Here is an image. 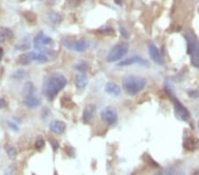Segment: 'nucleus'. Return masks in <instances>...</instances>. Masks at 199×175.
<instances>
[{
  "mask_svg": "<svg viewBox=\"0 0 199 175\" xmlns=\"http://www.w3.org/2000/svg\"><path fill=\"white\" fill-rule=\"evenodd\" d=\"M35 147L36 149H43L44 147V139H42V138L37 139L36 142H35Z\"/></svg>",
  "mask_w": 199,
  "mask_h": 175,
  "instance_id": "b1692460",
  "label": "nucleus"
},
{
  "mask_svg": "<svg viewBox=\"0 0 199 175\" xmlns=\"http://www.w3.org/2000/svg\"><path fill=\"white\" fill-rule=\"evenodd\" d=\"M146 159H147L146 161H147L148 164H150V165H152V166H154V167H159V164L155 162L151 156H148V157H147Z\"/></svg>",
  "mask_w": 199,
  "mask_h": 175,
  "instance_id": "393cba45",
  "label": "nucleus"
},
{
  "mask_svg": "<svg viewBox=\"0 0 199 175\" xmlns=\"http://www.w3.org/2000/svg\"><path fill=\"white\" fill-rule=\"evenodd\" d=\"M18 63L22 65H29L32 61V58H31V55H30V52H27V53H23L19 56V58L17 59Z\"/></svg>",
  "mask_w": 199,
  "mask_h": 175,
  "instance_id": "a211bd4d",
  "label": "nucleus"
},
{
  "mask_svg": "<svg viewBox=\"0 0 199 175\" xmlns=\"http://www.w3.org/2000/svg\"><path fill=\"white\" fill-rule=\"evenodd\" d=\"M147 80L137 75H128L122 82V87L127 95L135 96L145 88Z\"/></svg>",
  "mask_w": 199,
  "mask_h": 175,
  "instance_id": "f03ea898",
  "label": "nucleus"
},
{
  "mask_svg": "<svg viewBox=\"0 0 199 175\" xmlns=\"http://www.w3.org/2000/svg\"><path fill=\"white\" fill-rule=\"evenodd\" d=\"M158 175H185V173L180 167L169 166L159 173Z\"/></svg>",
  "mask_w": 199,
  "mask_h": 175,
  "instance_id": "2eb2a0df",
  "label": "nucleus"
},
{
  "mask_svg": "<svg viewBox=\"0 0 199 175\" xmlns=\"http://www.w3.org/2000/svg\"><path fill=\"white\" fill-rule=\"evenodd\" d=\"M197 128H198V133H199V120H198V122H197Z\"/></svg>",
  "mask_w": 199,
  "mask_h": 175,
  "instance_id": "72a5a7b5",
  "label": "nucleus"
},
{
  "mask_svg": "<svg viewBox=\"0 0 199 175\" xmlns=\"http://www.w3.org/2000/svg\"><path fill=\"white\" fill-rule=\"evenodd\" d=\"M135 64H138V65H149L148 61H146L145 59L140 58V57H132V58H126L123 59L118 64V66H128V65H135Z\"/></svg>",
  "mask_w": 199,
  "mask_h": 175,
  "instance_id": "9d476101",
  "label": "nucleus"
},
{
  "mask_svg": "<svg viewBox=\"0 0 199 175\" xmlns=\"http://www.w3.org/2000/svg\"><path fill=\"white\" fill-rule=\"evenodd\" d=\"M192 175H199V171H196Z\"/></svg>",
  "mask_w": 199,
  "mask_h": 175,
  "instance_id": "473e14b6",
  "label": "nucleus"
},
{
  "mask_svg": "<svg viewBox=\"0 0 199 175\" xmlns=\"http://www.w3.org/2000/svg\"><path fill=\"white\" fill-rule=\"evenodd\" d=\"M189 97H194V98H197V97H199V93L197 90L190 91V92L189 93Z\"/></svg>",
  "mask_w": 199,
  "mask_h": 175,
  "instance_id": "c85d7f7f",
  "label": "nucleus"
},
{
  "mask_svg": "<svg viewBox=\"0 0 199 175\" xmlns=\"http://www.w3.org/2000/svg\"><path fill=\"white\" fill-rule=\"evenodd\" d=\"M5 107H6V100L3 99V98H0V109H3V108H5Z\"/></svg>",
  "mask_w": 199,
  "mask_h": 175,
  "instance_id": "c756f323",
  "label": "nucleus"
},
{
  "mask_svg": "<svg viewBox=\"0 0 199 175\" xmlns=\"http://www.w3.org/2000/svg\"><path fill=\"white\" fill-rule=\"evenodd\" d=\"M50 130L57 135H60L63 134L65 132L66 128V125L65 122L61 121V120H54L52 122H51L50 126H49Z\"/></svg>",
  "mask_w": 199,
  "mask_h": 175,
  "instance_id": "f8f14e48",
  "label": "nucleus"
},
{
  "mask_svg": "<svg viewBox=\"0 0 199 175\" xmlns=\"http://www.w3.org/2000/svg\"><path fill=\"white\" fill-rule=\"evenodd\" d=\"M183 146L187 150L189 151H194L199 148V140L193 138V137H188L186 138Z\"/></svg>",
  "mask_w": 199,
  "mask_h": 175,
  "instance_id": "4468645a",
  "label": "nucleus"
},
{
  "mask_svg": "<svg viewBox=\"0 0 199 175\" xmlns=\"http://www.w3.org/2000/svg\"><path fill=\"white\" fill-rule=\"evenodd\" d=\"M127 52H128V45L126 44L125 43L118 44L111 49V51L109 52L106 57V61L109 63L119 61L126 56Z\"/></svg>",
  "mask_w": 199,
  "mask_h": 175,
  "instance_id": "20e7f679",
  "label": "nucleus"
},
{
  "mask_svg": "<svg viewBox=\"0 0 199 175\" xmlns=\"http://www.w3.org/2000/svg\"><path fill=\"white\" fill-rule=\"evenodd\" d=\"M27 76V72L23 69H19L13 73V78L17 79V80H20V79H24Z\"/></svg>",
  "mask_w": 199,
  "mask_h": 175,
  "instance_id": "4be33fe9",
  "label": "nucleus"
},
{
  "mask_svg": "<svg viewBox=\"0 0 199 175\" xmlns=\"http://www.w3.org/2000/svg\"><path fill=\"white\" fill-rule=\"evenodd\" d=\"M101 117L103 120L108 125H113L118 120L117 112L112 107H106L101 112Z\"/></svg>",
  "mask_w": 199,
  "mask_h": 175,
  "instance_id": "0eeeda50",
  "label": "nucleus"
},
{
  "mask_svg": "<svg viewBox=\"0 0 199 175\" xmlns=\"http://www.w3.org/2000/svg\"><path fill=\"white\" fill-rule=\"evenodd\" d=\"M148 49H149V54H150L151 58L153 59V61L160 65H164V61H163V59L161 58L160 52L158 50V48L154 45L153 44H150L149 46H148Z\"/></svg>",
  "mask_w": 199,
  "mask_h": 175,
  "instance_id": "9b49d317",
  "label": "nucleus"
},
{
  "mask_svg": "<svg viewBox=\"0 0 199 175\" xmlns=\"http://www.w3.org/2000/svg\"><path fill=\"white\" fill-rule=\"evenodd\" d=\"M173 99V104H174V109H175V113L177 118H179L180 120L187 121L189 119V112L186 109L185 107L181 104L179 100L172 98Z\"/></svg>",
  "mask_w": 199,
  "mask_h": 175,
  "instance_id": "6e6552de",
  "label": "nucleus"
},
{
  "mask_svg": "<svg viewBox=\"0 0 199 175\" xmlns=\"http://www.w3.org/2000/svg\"><path fill=\"white\" fill-rule=\"evenodd\" d=\"M24 104L28 109H35L40 106L41 99L35 95V93H33L24 97Z\"/></svg>",
  "mask_w": 199,
  "mask_h": 175,
  "instance_id": "1a4fd4ad",
  "label": "nucleus"
},
{
  "mask_svg": "<svg viewBox=\"0 0 199 175\" xmlns=\"http://www.w3.org/2000/svg\"><path fill=\"white\" fill-rule=\"evenodd\" d=\"M8 125H9V127H11L13 130H14V131H18V129H19L18 126H17L15 123H13V122L9 121V122H8Z\"/></svg>",
  "mask_w": 199,
  "mask_h": 175,
  "instance_id": "cd10ccee",
  "label": "nucleus"
},
{
  "mask_svg": "<svg viewBox=\"0 0 199 175\" xmlns=\"http://www.w3.org/2000/svg\"><path fill=\"white\" fill-rule=\"evenodd\" d=\"M63 44L67 49L76 52H83L89 48V43L86 40H64Z\"/></svg>",
  "mask_w": 199,
  "mask_h": 175,
  "instance_id": "39448f33",
  "label": "nucleus"
},
{
  "mask_svg": "<svg viewBox=\"0 0 199 175\" xmlns=\"http://www.w3.org/2000/svg\"><path fill=\"white\" fill-rule=\"evenodd\" d=\"M49 19L52 20L54 23H60V17L58 13H49Z\"/></svg>",
  "mask_w": 199,
  "mask_h": 175,
  "instance_id": "5701e85b",
  "label": "nucleus"
},
{
  "mask_svg": "<svg viewBox=\"0 0 199 175\" xmlns=\"http://www.w3.org/2000/svg\"><path fill=\"white\" fill-rule=\"evenodd\" d=\"M119 31H120V34H121L124 37H127V36H128L127 31H126V29L124 27H119Z\"/></svg>",
  "mask_w": 199,
  "mask_h": 175,
  "instance_id": "bb28decb",
  "label": "nucleus"
},
{
  "mask_svg": "<svg viewBox=\"0 0 199 175\" xmlns=\"http://www.w3.org/2000/svg\"><path fill=\"white\" fill-rule=\"evenodd\" d=\"M74 83L76 88L80 90L84 89L88 84V77L84 73H77L74 77Z\"/></svg>",
  "mask_w": 199,
  "mask_h": 175,
  "instance_id": "dca6fc26",
  "label": "nucleus"
},
{
  "mask_svg": "<svg viewBox=\"0 0 199 175\" xmlns=\"http://www.w3.org/2000/svg\"><path fill=\"white\" fill-rule=\"evenodd\" d=\"M186 39L188 42V52L190 54L191 64L199 69V42L192 31H187Z\"/></svg>",
  "mask_w": 199,
  "mask_h": 175,
  "instance_id": "7ed1b4c3",
  "label": "nucleus"
},
{
  "mask_svg": "<svg viewBox=\"0 0 199 175\" xmlns=\"http://www.w3.org/2000/svg\"><path fill=\"white\" fill-rule=\"evenodd\" d=\"M105 91L107 94L113 97H119L121 94V89L119 88V85L112 81H109L106 83L105 86Z\"/></svg>",
  "mask_w": 199,
  "mask_h": 175,
  "instance_id": "ddd939ff",
  "label": "nucleus"
},
{
  "mask_svg": "<svg viewBox=\"0 0 199 175\" xmlns=\"http://www.w3.org/2000/svg\"><path fill=\"white\" fill-rule=\"evenodd\" d=\"M30 48V42L27 40V39H23L21 40L20 43L16 45V49L19 50V51H21V52H24V51H27Z\"/></svg>",
  "mask_w": 199,
  "mask_h": 175,
  "instance_id": "412c9836",
  "label": "nucleus"
},
{
  "mask_svg": "<svg viewBox=\"0 0 199 175\" xmlns=\"http://www.w3.org/2000/svg\"><path fill=\"white\" fill-rule=\"evenodd\" d=\"M77 66H78V67H76V68H77L78 70H80V71L84 72L86 70V65H84V64H83V65H82V64H80V65H77Z\"/></svg>",
  "mask_w": 199,
  "mask_h": 175,
  "instance_id": "7c9ffc66",
  "label": "nucleus"
},
{
  "mask_svg": "<svg viewBox=\"0 0 199 175\" xmlns=\"http://www.w3.org/2000/svg\"><path fill=\"white\" fill-rule=\"evenodd\" d=\"M53 40L44 33L39 32L34 38V45L36 50H45L48 46L52 45Z\"/></svg>",
  "mask_w": 199,
  "mask_h": 175,
  "instance_id": "423d86ee",
  "label": "nucleus"
},
{
  "mask_svg": "<svg viewBox=\"0 0 199 175\" xmlns=\"http://www.w3.org/2000/svg\"><path fill=\"white\" fill-rule=\"evenodd\" d=\"M50 143H51V144H52V148L54 150H56V149L59 148V143H58L56 140L52 139V140H50Z\"/></svg>",
  "mask_w": 199,
  "mask_h": 175,
  "instance_id": "a878e982",
  "label": "nucleus"
},
{
  "mask_svg": "<svg viewBox=\"0 0 199 175\" xmlns=\"http://www.w3.org/2000/svg\"><path fill=\"white\" fill-rule=\"evenodd\" d=\"M13 34L12 32L11 29L6 28V27H4V28H1L0 29V43H3L5 42L7 39H10L13 37Z\"/></svg>",
  "mask_w": 199,
  "mask_h": 175,
  "instance_id": "6ab92c4d",
  "label": "nucleus"
},
{
  "mask_svg": "<svg viewBox=\"0 0 199 175\" xmlns=\"http://www.w3.org/2000/svg\"><path fill=\"white\" fill-rule=\"evenodd\" d=\"M5 149H6V154L7 156L11 158V159H15L16 158V156H17V151H16V149L15 148L12 146V145H10V144H6L5 145Z\"/></svg>",
  "mask_w": 199,
  "mask_h": 175,
  "instance_id": "aec40b11",
  "label": "nucleus"
},
{
  "mask_svg": "<svg viewBox=\"0 0 199 175\" xmlns=\"http://www.w3.org/2000/svg\"><path fill=\"white\" fill-rule=\"evenodd\" d=\"M67 83L65 75L60 73H53L48 75L43 84V92L49 100H53Z\"/></svg>",
  "mask_w": 199,
  "mask_h": 175,
  "instance_id": "f257e3e1",
  "label": "nucleus"
},
{
  "mask_svg": "<svg viewBox=\"0 0 199 175\" xmlns=\"http://www.w3.org/2000/svg\"><path fill=\"white\" fill-rule=\"evenodd\" d=\"M94 111H95V107L93 105H91V104L85 107V109L83 110V115H82L83 121L85 123H89L92 119L93 115H94Z\"/></svg>",
  "mask_w": 199,
  "mask_h": 175,
  "instance_id": "f3484780",
  "label": "nucleus"
},
{
  "mask_svg": "<svg viewBox=\"0 0 199 175\" xmlns=\"http://www.w3.org/2000/svg\"><path fill=\"white\" fill-rule=\"evenodd\" d=\"M3 56H4V51H3V49L0 47V61H1V59L3 58Z\"/></svg>",
  "mask_w": 199,
  "mask_h": 175,
  "instance_id": "2f4dec72",
  "label": "nucleus"
}]
</instances>
